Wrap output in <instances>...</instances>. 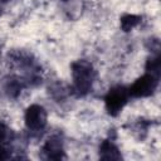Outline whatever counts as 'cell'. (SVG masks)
<instances>
[{"instance_id": "6da1fadb", "label": "cell", "mask_w": 161, "mask_h": 161, "mask_svg": "<svg viewBox=\"0 0 161 161\" xmlns=\"http://www.w3.org/2000/svg\"><path fill=\"white\" fill-rule=\"evenodd\" d=\"M72 79H73V88L79 96L87 94L93 86L96 72L93 65L84 60L79 59L72 63Z\"/></svg>"}, {"instance_id": "7a4b0ae2", "label": "cell", "mask_w": 161, "mask_h": 161, "mask_svg": "<svg viewBox=\"0 0 161 161\" xmlns=\"http://www.w3.org/2000/svg\"><path fill=\"white\" fill-rule=\"evenodd\" d=\"M128 98H130L128 88H126L123 86L112 87L104 97V107H106V111L108 112V114L117 116L126 106Z\"/></svg>"}, {"instance_id": "3957f363", "label": "cell", "mask_w": 161, "mask_h": 161, "mask_svg": "<svg viewBox=\"0 0 161 161\" xmlns=\"http://www.w3.org/2000/svg\"><path fill=\"white\" fill-rule=\"evenodd\" d=\"M157 84H158V75L147 72L131 84V87L128 88V93L131 97L135 98L148 97L153 94V92L157 88Z\"/></svg>"}, {"instance_id": "277c9868", "label": "cell", "mask_w": 161, "mask_h": 161, "mask_svg": "<svg viewBox=\"0 0 161 161\" xmlns=\"http://www.w3.org/2000/svg\"><path fill=\"white\" fill-rule=\"evenodd\" d=\"M25 126L30 131H40L47 125V111L40 104H31L24 114Z\"/></svg>"}, {"instance_id": "5b68a950", "label": "cell", "mask_w": 161, "mask_h": 161, "mask_svg": "<svg viewBox=\"0 0 161 161\" xmlns=\"http://www.w3.org/2000/svg\"><path fill=\"white\" fill-rule=\"evenodd\" d=\"M43 153L44 157L48 160H60L64 157V151H63V143L59 137L53 136L43 146Z\"/></svg>"}, {"instance_id": "8992f818", "label": "cell", "mask_w": 161, "mask_h": 161, "mask_svg": "<svg viewBox=\"0 0 161 161\" xmlns=\"http://www.w3.org/2000/svg\"><path fill=\"white\" fill-rule=\"evenodd\" d=\"M99 157L103 160H119L121 153L111 141H103L99 146Z\"/></svg>"}, {"instance_id": "52a82bcc", "label": "cell", "mask_w": 161, "mask_h": 161, "mask_svg": "<svg viewBox=\"0 0 161 161\" xmlns=\"http://www.w3.org/2000/svg\"><path fill=\"white\" fill-rule=\"evenodd\" d=\"M140 23H141V16L135 15V14H125L123 16H121V20H119V24H121V28L123 31L132 30Z\"/></svg>"}, {"instance_id": "ba28073f", "label": "cell", "mask_w": 161, "mask_h": 161, "mask_svg": "<svg viewBox=\"0 0 161 161\" xmlns=\"http://www.w3.org/2000/svg\"><path fill=\"white\" fill-rule=\"evenodd\" d=\"M8 138V128L5 127L4 123L0 122V158H4V152H5V148H4V143H5V140Z\"/></svg>"}, {"instance_id": "9c48e42d", "label": "cell", "mask_w": 161, "mask_h": 161, "mask_svg": "<svg viewBox=\"0 0 161 161\" xmlns=\"http://www.w3.org/2000/svg\"><path fill=\"white\" fill-rule=\"evenodd\" d=\"M63 1H68V0H63Z\"/></svg>"}]
</instances>
